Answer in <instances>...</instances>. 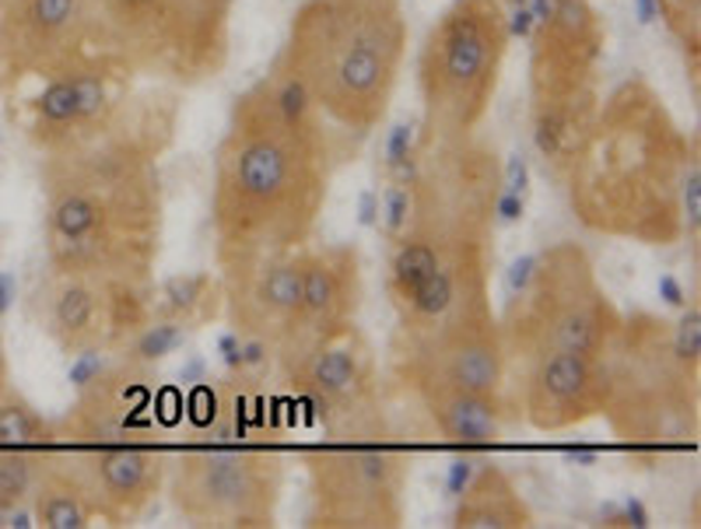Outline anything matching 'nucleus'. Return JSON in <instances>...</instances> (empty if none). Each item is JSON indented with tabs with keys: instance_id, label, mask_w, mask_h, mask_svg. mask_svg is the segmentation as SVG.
<instances>
[{
	"instance_id": "f257e3e1",
	"label": "nucleus",
	"mask_w": 701,
	"mask_h": 529,
	"mask_svg": "<svg viewBox=\"0 0 701 529\" xmlns=\"http://www.w3.org/2000/svg\"><path fill=\"white\" fill-rule=\"evenodd\" d=\"M168 127H109L42 162L46 267L99 281L154 285L165 197L159 154Z\"/></svg>"
},
{
	"instance_id": "f03ea898",
	"label": "nucleus",
	"mask_w": 701,
	"mask_h": 529,
	"mask_svg": "<svg viewBox=\"0 0 701 529\" xmlns=\"http://www.w3.org/2000/svg\"><path fill=\"white\" fill-rule=\"evenodd\" d=\"M337 162L334 130L280 119L267 77L242 91L214 159L217 270L313 242Z\"/></svg>"
},
{
	"instance_id": "7ed1b4c3",
	"label": "nucleus",
	"mask_w": 701,
	"mask_h": 529,
	"mask_svg": "<svg viewBox=\"0 0 701 529\" xmlns=\"http://www.w3.org/2000/svg\"><path fill=\"white\" fill-rule=\"evenodd\" d=\"M698 137H684L642 81L621 85L561 168L575 217L597 236L642 245L684 242V176Z\"/></svg>"
},
{
	"instance_id": "20e7f679",
	"label": "nucleus",
	"mask_w": 701,
	"mask_h": 529,
	"mask_svg": "<svg viewBox=\"0 0 701 529\" xmlns=\"http://www.w3.org/2000/svg\"><path fill=\"white\" fill-rule=\"evenodd\" d=\"M603 421L638 463L698 442L701 428V305L677 319L631 313L603 351Z\"/></svg>"
},
{
	"instance_id": "39448f33",
	"label": "nucleus",
	"mask_w": 701,
	"mask_h": 529,
	"mask_svg": "<svg viewBox=\"0 0 701 529\" xmlns=\"http://www.w3.org/2000/svg\"><path fill=\"white\" fill-rule=\"evenodd\" d=\"M403 50L400 0H305L277 60L309 85L323 119L365 137L386 119Z\"/></svg>"
},
{
	"instance_id": "423d86ee",
	"label": "nucleus",
	"mask_w": 701,
	"mask_h": 529,
	"mask_svg": "<svg viewBox=\"0 0 701 529\" xmlns=\"http://www.w3.org/2000/svg\"><path fill=\"white\" fill-rule=\"evenodd\" d=\"M502 0H456L421 46L417 85L425 119L417 148L477 134L509 50Z\"/></svg>"
},
{
	"instance_id": "0eeeda50",
	"label": "nucleus",
	"mask_w": 701,
	"mask_h": 529,
	"mask_svg": "<svg viewBox=\"0 0 701 529\" xmlns=\"http://www.w3.org/2000/svg\"><path fill=\"white\" fill-rule=\"evenodd\" d=\"M625 313L600 285L593 256L579 242H554L534 256L526 285L505 299L502 344L512 362L543 351H583L603 357Z\"/></svg>"
},
{
	"instance_id": "6e6552de",
	"label": "nucleus",
	"mask_w": 701,
	"mask_h": 529,
	"mask_svg": "<svg viewBox=\"0 0 701 529\" xmlns=\"http://www.w3.org/2000/svg\"><path fill=\"white\" fill-rule=\"evenodd\" d=\"M285 456L267 445H186L168 466L176 516L214 529H271L285 494Z\"/></svg>"
},
{
	"instance_id": "1a4fd4ad",
	"label": "nucleus",
	"mask_w": 701,
	"mask_h": 529,
	"mask_svg": "<svg viewBox=\"0 0 701 529\" xmlns=\"http://www.w3.org/2000/svg\"><path fill=\"white\" fill-rule=\"evenodd\" d=\"M309 477L305 526L397 529L408 519L411 456L376 439L316 445L302 456Z\"/></svg>"
},
{
	"instance_id": "9d476101",
	"label": "nucleus",
	"mask_w": 701,
	"mask_h": 529,
	"mask_svg": "<svg viewBox=\"0 0 701 529\" xmlns=\"http://www.w3.org/2000/svg\"><path fill=\"white\" fill-rule=\"evenodd\" d=\"M277 371L334 442L386 434L379 357L358 319L277 362Z\"/></svg>"
},
{
	"instance_id": "9b49d317",
	"label": "nucleus",
	"mask_w": 701,
	"mask_h": 529,
	"mask_svg": "<svg viewBox=\"0 0 701 529\" xmlns=\"http://www.w3.org/2000/svg\"><path fill=\"white\" fill-rule=\"evenodd\" d=\"M151 302L154 285L99 281L46 267L28 294V319L71 357L82 351L116 354L151 319Z\"/></svg>"
},
{
	"instance_id": "f8f14e48",
	"label": "nucleus",
	"mask_w": 701,
	"mask_h": 529,
	"mask_svg": "<svg viewBox=\"0 0 701 529\" xmlns=\"http://www.w3.org/2000/svg\"><path fill=\"white\" fill-rule=\"evenodd\" d=\"M154 428V379L151 368L113 354L96 379L77 386V400L57 425L60 449L145 442Z\"/></svg>"
},
{
	"instance_id": "ddd939ff",
	"label": "nucleus",
	"mask_w": 701,
	"mask_h": 529,
	"mask_svg": "<svg viewBox=\"0 0 701 529\" xmlns=\"http://www.w3.org/2000/svg\"><path fill=\"white\" fill-rule=\"evenodd\" d=\"M520 417L537 431H568L603 414L606 368L603 357L583 351H543L523 362Z\"/></svg>"
},
{
	"instance_id": "4468645a",
	"label": "nucleus",
	"mask_w": 701,
	"mask_h": 529,
	"mask_svg": "<svg viewBox=\"0 0 701 529\" xmlns=\"http://www.w3.org/2000/svg\"><path fill=\"white\" fill-rule=\"evenodd\" d=\"M85 0H4L0 4V85L46 77L77 53Z\"/></svg>"
},
{
	"instance_id": "2eb2a0df",
	"label": "nucleus",
	"mask_w": 701,
	"mask_h": 529,
	"mask_svg": "<svg viewBox=\"0 0 701 529\" xmlns=\"http://www.w3.org/2000/svg\"><path fill=\"white\" fill-rule=\"evenodd\" d=\"M365 299L362 253L351 242L309 249L302 260V302L291 326L274 348V365L299 354L305 344L340 330L358 319V308Z\"/></svg>"
},
{
	"instance_id": "dca6fc26",
	"label": "nucleus",
	"mask_w": 701,
	"mask_h": 529,
	"mask_svg": "<svg viewBox=\"0 0 701 529\" xmlns=\"http://www.w3.org/2000/svg\"><path fill=\"white\" fill-rule=\"evenodd\" d=\"M302 260L305 249H288V253L256 256L217 270L228 330L277 348L302 302Z\"/></svg>"
},
{
	"instance_id": "f3484780",
	"label": "nucleus",
	"mask_w": 701,
	"mask_h": 529,
	"mask_svg": "<svg viewBox=\"0 0 701 529\" xmlns=\"http://www.w3.org/2000/svg\"><path fill=\"white\" fill-rule=\"evenodd\" d=\"M64 453L96 491L109 526L134 522L162 494L168 477V456L151 442H105Z\"/></svg>"
},
{
	"instance_id": "a211bd4d",
	"label": "nucleus",
	"mask_w": 701,
	"mask_h": 529,
	"mask_svg": "<svg viewBox=\"0 0 701 529\" xmlns=\"http://www.w3.org/2000/svg\"><path fill=\"white\" fill-rule=\"evenodd\" d=\"M408 403H414L417 414L425 417L439 439L456 449H474V453L491 449L512 421H523L516 400H509L505 389L474 393V389L435 386L408 396Z\"/></svg>"
},
{
	"instance_id": "6ab92c4d",
	"label": "nucleus",
	"mask_w": 701,
	"mask_h": 529,
	"mask_svg": "<svg viewBox=\"0 0 701 529\" xmlns=\"http://www.w3.org/2000/svg\"><path fill=\"white\" fill-rule=\"evenodd\" d=\"M236 0H176L168 64L179 77L217 74L228 53V14Z\"/></svg>"
},
{
	"instance_id": "aec40b11",
	"label": "nucleus",
	"mask_w": 701,
	"mask_h": 529,
	"mask_svg": "<svg viewBox=\"0 0 701 529\" xmlns=\"http://www.w3.org/2000/svg\"><path fill=\"white\" fill-rule=\"evenodd\" d=\"M453 512L456 529H529L534 526V508L523 497L520 484L512 480L505 466L480 459L471 484L463 488Z\"/></svg>"
},
{
	"instance_id": "412c9836",
	"label": "nucleus",
	"mask_w": 701,
	"mask_h": 529,
	"mask_svg": "<svg viewBox=\"0 0 701 529\" xmlns=\"http://www.w3.org/2000/svg\"><path fill=\"white\" fill-rule=\"evenodd\" d=\"M33 516L42 529H88L105 522L96 491L88 488L82 470L64 456V449L46 459L33 491Z\"/></svg>"
},
{
	"instance_id": "4be33fe9",
	"label": "nucleus",
	"mask_w": 701,
	"mask_h": 529,
	"mask_svg": "<svg viewBox=\"0 0 701 529\" xmlns=\"http://www.w3.org/2000/svg\"><path fill=\"white\" fill-rule=\"evenodd\" d=\"M105 33L137 64H159L173 50L176 0H99Z\"/></svg>"
},
{
	"instance_id": "5701e85b",
	"label": "nucleus",
	"mask_w": 701,
	"mask_h": 529,
	"mask_svg": "<svg viewBox=\"0 0 701 529\" xmlns=\"http://www.w3.org/2000/svg\"><path fill=\"white\" fill-rule=\"evenodd\" d=\"M222 313H225L222 277L211 270L173 274L162 285H154V302H151L154 319H173L193 333L200 326L214 323Z\"/></svg>"
},
{
	"instance_id": "b1692460",
	"label": "nucleus",
	"mask_w": 701,
	"mask_h": 529,
	"mask_svg": "<svg viewBox=\"0 0 701 529\" xmlns=\"http://www.w3.org/2000/svg\"><path fill=\"white\" fill-rule=\"evenodd\" d=\"M57 449H0V529L36 526L33 491Z\"/></svg>"
},
{
	"instance_id": "393cba45",
	"label": "nucleus",
	"mask_w": 701,
	"mask_h": 529,
	"mask_svg": "<svg viewBox=\"0 0 701 529\" xmlns=\"http://www.w3.org/2000/svg\"><path fill=\"white\" fill-rule=\"evenodd\" d=\"M0 449H60L57 425L14 386L0 393Z\"/></svg>"
},
{
	"instance_id": "a878e982",
	"label": "nucleus",
	"mask_w": 701,
	"mask_h": 529,
	"mask_svg": "<svg viewBox=\"0 0 701 529\" xmlns=\"http://www.w3.org/2000/svg\"><path fill=\"white\" fill-rule=\"evenodd\" d=\"M186 337H190V330H186V326H179L173 319H154L151 316L116 354L127 357V362H134V365L154 368L159 362H165L168 354H176L186 344Z\"/></svg>"
},
{
	"instance_id": "bb28decb",
	"label": "nucleus",
	"mask_w": 701,
	"mask_h": 529,
	"mask_svg": "<svg viewBox=\"0 0 701 529\" xmlns=\"http://www.w3.org/2000/svg\"><path fill=\"white\" fill-rule=\"evenodd\" d=\"M383 176L386 182L411 186L417 176V127L411 119H400L389 127L383 141Z\"/></svg>"
},
{
	"instance_id": "cd10ccee",
	"label": "nucleus",
	"mask_w": 701,
	"mask_h": 529,
	"mask_svg": "<svg viewBox=\"0 0 701 529\" xmlns=\"http://www.w3.org/2000/svg\"><path fill=\"white\" fill-rule=\"evenodd\" d=\"M603 526H631V529H646L649 526V508L638 502V497H628V502H621L617 508L606 505L600 512Z\"/></svg>"
},
{
	"instance_id": "c85d7f7f",
	"label": "nucleus",
	"mask_w": 701,
	"mask_h": 529,
	"mask_svg": "<svg viewBox=\"0 0 701 529\" xmlns=\"http://www.w3.org/2000/svg\"><path fill=\"white\" fill-rule=\"evenodd\" d=\"M477 466H480V453H474V449H463V453L453 459V466H449V477H446L449 497H460L463 494V488L471 484V477H474Z\"/></svg>"
},
{
	"instance_id": "c756f323",
	"label": "nucleus",
	"mask_w": 701,
	"mask_h": 529,
	"mask_svg": "<svg viewBox=\"0 0 701 529\" xmlns=\"http://www.w3.org/2000/svg\"><path fill=\"white\" fill-rule=\"evenodd\" d=\"M526 186H529V165H526L523 154H512V159L502 165V190L526 197Z\"/></svg>"
},
{
	"instance_id": "7c9ffc66",
	"label": "nucleus",
	"mask_w": 701,
	"mask_h": 529,
	"mask_svg": "<svg viewBox=\"0 0 701 529\" xmlns=\"http://www.w3.org/2000/svg\"><path fill=\"white\" fill-rule=\"evenodd\" d=\"M656 291H660V299H663L669 308H677V313H680L684 305H688V288H684L674 274H660Z\"/></svg>"
},
{
	"instance_id": "2f4dec72",
	"label": "nucleus",
	"mask_w": 701,
	"mask_h": 529,
	"mask_svg": "<svg viewBox=\"0 0 701 529\" xmlns=\"http://www.w3.org/2000/svg\"><path fill=\"white\" fill-rule=\"evenodd\" d=\"M534 14H529V8L526 4H520V8H512V14L505 18V28H509V36H520V39H529V33H534Z\"/></svg>"
},
{
	"instance_id": "473e14b6",
	"label": "nucleus",
	"mask_w": 701,
	"mask_h": 529,
	"mask_svg": "<svg viewBox=\"0 0 701 529\" xmlns=\"http://www.w3.org/2000/svg\"><path fill=\"white\" fill-rule=\"evenodd\" d=\"M358 225L362 228H379V193L365 190L362 204H358Z\"/></svg>"
},
{
	"instance_id": "72a5a7b5",
	"label": "nucleus",
	"mask_w": 701,
	"mask_h": 529,
	"mask_svg": "<svg viewBox=\"0 0 701 529\" xmlns=\"http://www.w3.org/2000/svg\"><path fill=\"white\" fill-rule=\"evenodd\" d=\"M565 459L575 463V466H597L600 463V449H593V445H568Z\"/></svg>"
},
{
	"instance_id": "f704fd0d",
	"label": "nucleus",
	"mask_w": 701,
	"mask_h": 529,
	"mask_svg": "<svg viewBox=\"0 0 701 529\" xmlns=\"http://www.w3.org/2000/svg\"><path fill=\"white\" fill-rule=\"evenodd\" d=\"M635 8H638V22L642 25H652L660 18V0H635Z\"/></svg>"
},
{
	"instance_id": "c9c22d12",
	"label": "nucleus",
	"mask_w": 701,
	"mask_h": 529,
	"mask_svg": "<svg viewBox=\"0 0 701 529\" xmlns=\"http://www.w3.org/2000/svg\"><path fill=\"white\" fill-rule=\"evenodd\" d=\"M526 8H529V14H534V22H537V25H543V22L551 18L554 0H526Z\"/></svg>"
},
{
	"instance_id": "e433bc0d",
	"label": "nucleus",
	"mask_w": 701,
	"mask_h": 529,
	"mask_svg": "<svg viewBox=\"0 0 701 529\" xmlns=\"http://www.w3.org/2000/svg\"><path fill=\"white\" fill-rule=\"evenodd\" d=\"M11 386V371H8V351H4V333H0V393Z\"/></svg>"
},
{
	"instance_id": "4c0bfd02",
	"label": "nucleus",
	"mask_w": 701,
	"mask_h": 529,
	"mask_svg": "<svg viewBox=\"0 0 701 529\" xmlns=\"http://www.w3.org/2000/svg\"><path fill=\"white\" fill-rule=\"evenodd\" d=\"M509 8H520V4H526V0H505Z\"/></svg>"
}]
</instances>
